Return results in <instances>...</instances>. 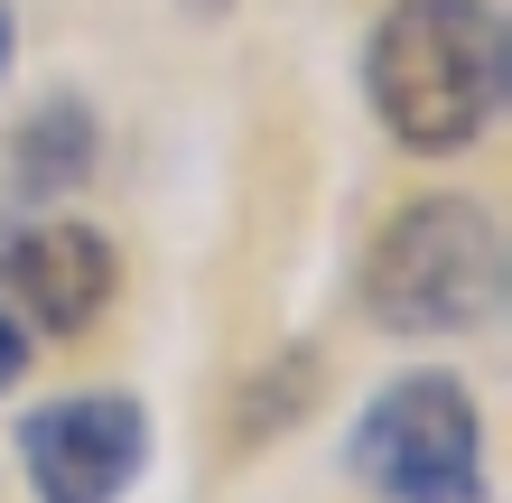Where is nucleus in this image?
<instances>
[{
  "label": "nucleus",
  "instance_id": "1",
  "mask_svg": "<svg viewBox=\"0 0 512 503\" xmlns=\"http://www.w3.org/2000/svg\"><path fill=\"white\" fill-rule=\"evenodd\" d=\"M364 94L419 159L475 150L512 94V28L494 0H391L364 38Z\"/></svg>",
  "mask_w": 512,
  "mask_h": 503
},
{
  "label": "nucleus",
  "instance_id": "2",
  "mask_svg": "<svg viewBox=\"0 0 512 503\" xmlns=\"http://www.w3.org/2000/svg\"><path fill=\"white\" fill-rule=\"evenodd\" d=\"M503 215L485 196H410L364 261H354V308L382 336H475L503 317Z\"/></svg>",
  "mask_w": 512,
  "mask_h": 503
},
{
  "label": "nucleus",
  "instance_id": "3",
  "mask_svg": "<svg viewBox=\"0 0 512 503\" xmlns=\"http://www.w3.org/2000/svg\"><path fill=\"white\" fill-rule=\"evenodd\" d=\"M345 476L373 503H494L485 401L457 373H391L345 429Z\"/></svg>",
  "mask_w": 512,
  "mask_h": 503
},
{
  "label": "nucleus",
  "instance_id": "4",
  "mask_svg": "<svg viewBox=\"0 0 512 503\" xmlns=\"http://www.w3.org/2000/svg\"><path fill=\"white\" fill-rule=\"evenodd\" d=\"M19 466L38 503H122L149 476V410L131 392H66L19 420Z\"/></svg>",
  "mask_w": 512,
  "mask_h": 503
},
{
  "label": "nucleus",
  "instance_id": "5",
  "mask_svg": "<svg viewBox=\"0 0 512 503\" xmlns=\"http://www.w3.org/2000/svg\"><path fill=\"white\" fill-rule=\"evenodd\" d=\"M112 243L75 215H47V224H19L0 243V308L19 317L28 336H84L94 317L112 308Z\"/></svg>",
  "mask_w": 512,
  "mask_h": 503
},
{
  "label": "nucleus",
  "instance_id": "6",
  "mask_svg": "<svg viewBox=\"0 0 512 503\" xmlns=\"http://www.w3.org/2000/svg\"><path fill=\"white\" fill-rule=\"evenodd\" d=\"M94 159H103V122H94L75 94H47V103L19 122L10 177H19L28 196H75L84 177H94Z\"/></svg>",
  "mask_w": 512,
  "mask_h": 503
},
{
  "label": "nucleus",
  "instance_id": "7",
  "mask_svg": "<svg viewBox=\"0 0 512 503\" xmlns=\"http://www.w3.org/2000/svg\"><path fill=\"white\" fill-rule=\"evenodd\" d=\"M317 392H326V364L308 345H289V354H270V364L243 382V410H233V438H280V429H298L317 410Z\"/></svg>",
  "mask_w": 512,
  "mask_h": 503
},
{
  "label": "nucleus",
  "instance_id": "8",
  "mask_svg": "<svg viewBox=\"0 0 512 503\" xmlns=\"http://www.w3.org/2000/svg\"><path fill=\"white\" fill-rule=\"evenodd\" d=\"M19 373H28V327L0 308V392H19Z\"/></svg>",
  "mask_w": 512,
  "mask_h": 503
},
{
  "label": "nucleus",
  "instance_id": "9",
  "mask_svg": "<svg viewBox=\"0 0 512 503\" xmlns=\"http://www.w3.org/2000/svg\"><path fill=\"white\" fill-rule=\"evenodd\" d=\"M10 47H19V19H10V0H0V75H10Z\"/></svg>",
  "mask_w": 512,
  "mask_h": 503
},
{
  "label": "nucleus",
  "instance_id": "10",
  "mask_svg": "<svg viewBox=\"0 0 512 503\" xmlns=\"http://www.w3.org/2000/svg\"><path fill=\"white\" fill-rule=\"evenodd\" d=\"M187 10H196V19H224V10H233V0H187Z\"/></svg>",
  "mask_w": 512,
  "mask_h": 503
}]
</instances>
